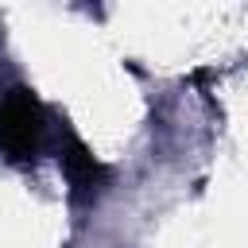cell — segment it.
I'll list each match as a JSON object with an SVG mask.
<instances>
[{
	"mask_svg": "<svg viewBox=\"0 0 248 248\" xmlns=\"http://www.w3.org/2000/svg\"><path fill=\"white\" fill-rule=\"evenodd\" d=\"M46 136V108L35 93L12 89L0 101V151L8 159H35L39 143Z\"/></svg>",
	"mask_w": 248,
	"mask_h": 248,
	"instance_id": "cell-1",
	"label": "cell"
},
{
	"mask_svg": "<svg viewBox=\"0 0 248 248\" xmlns=\"http://www.w3.org/2000/svg\"><path fill=\"white\" fill-rule=\"evenodd\" d=\"M62 170H66L70 186L81 190V194L101 190V182H105V174H108V170L93 159V151H89L81 140H66V147H62Z\"/></svg>",
	"mask_w": 248,
	"mask_h": 248,
	"instance_id": "cell-2",
	"label": "cell"
}]
</instances>
